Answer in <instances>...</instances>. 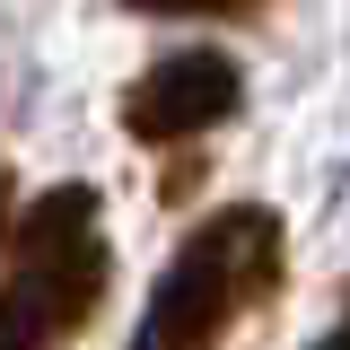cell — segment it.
Here are the masks:
<instances>
[{"mask_svg": "<svg viewBox=\"0 0 350 350\" xmlns=\"http://www.w3.org/2000/svg\"><path fill=\"white\" fill-rule=\"evenodd\" d=\"M123 9H149V18H228L245 0H123Z\"/></svg>", "mask_w": 350, "mask_h": 350, "instance_id": "4", "label": "cell"}, {"mask_svg": "<svg viewBox=\"0 0 350 350\" xmlns=\"http://www.w3.org/2000/svg\"><path fill=\"white\" fill-rule=\"evenodd\" d=\"M315 350H350V315H342V324H333V333H324Z\"/></svg>", "mask_w": 350, "mask_h": 350, "instance_id": "5", "label": "cell"}, {"mask_svg": "<svg viewBox=\"0 0 350 350\" xmlns=\"http://www.w3.org/2000/svg\"><path fill=\"white\" fill-rule=\"evenodd\" d=\"M237 62L228 53H158L140 79L123 88V131L140 149H175V140H193V131H211L237 114Z\"/></svg>", "mask_w": 350, "mask_h": 350, "instance_id": "3", "label": "cell"}, {"mask_svg": "<svg viewBox=\"0 0 350 350\" xmlns=\"http://www.w3.org/2000/svg\"><path fill=\"white\" fill-rule=\"evenodd\" d=\"M0 228H9V175H0Z\"/></svg>", "mask_w": 350, "mask_h": 350, "instance_id": "6", "label": "cell"}, {"mask_svg": "<svg viewBox=\"0 0 350 350\" xmlns=\"http://www.w3.org/2000/svg\"><path fill=\"white\" fill-rule=\"evenodd\" d=\"M280 262H289V245H280V219L262 211V202L211 211L167 254L131 350H219L245 306H262L271 289H280Z\"/></svg>", "mask_w": 350, "mask_h": 350, "instance_id": "1", "label": "cell"}, {"mask_svg": "<svg viewBox=\"0 0 350 350\" xmlns=\"http://www.w3.org/2000/svg\"><path fill=\"white\" fill-rule=\"evenodd\" d=\"M105 245H96V193L62 184L9 228V280H0V350H62L105 298Z\"/></svg>", "mask_w": 350, "mask_h": 350, "instance_id": "2", "label": "cell"}]
</instances>
